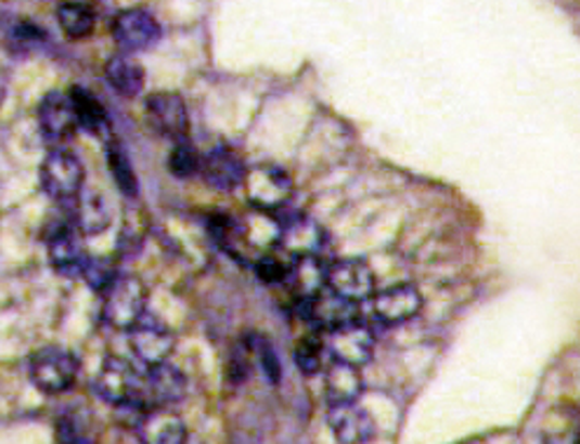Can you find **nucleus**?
I'll return each instance as SVG.
<instances>
[{
  "mask_svg": "<svg viewBox=\"0 0 580 444\" xmlns=\"http://www.w3.org/2000/svg\"><path fill=\"white\" fill-rule=\"evenodd\" d=\"M94 393L113 407H141L145 403L143 377L120 355L103 361L94 379Z\"/></svg>",
  "mask_w": 580,
  "mask_h": 444,
  "instance_id": "1",
  "label": "nucleus"
},
{
  "mask_svg": "<svg viewBox=\"0 0 580 444\" xmlns=\"http://www.w3.org/2000/svg\"><path fill=\"white\" fill-rule=\"evenodd\" d=\"M244 195L256 211L276 213L293 199V178L276 165L248 167L244 175Z\"/></svg>",
  "mask_w": 580,
  "mask_h": 444,
  "instance_id": "2",
  "label": "nucleus"
},
{
  "mask_svg": "<svg viewBox=\"0 0 580 444\" xmlns=\"http://www.w3.org/2000/svg\"><path fill=\"white\" fill-rule=\"evenodd\" d=\"M147 304V288L139 276H117L113 286L103 292V321L115 330H131Z\"/></svg>",
  "mask_w": 580,
  "mask_h": 444,
  "instance_id": "3",
  "label": "nucleus"
},
{
  "mask_svg": "<svg viewBox=\"0 0 580 444\" xmlns=\"http://www.w3.org/2000/svg\"><path fill=\"white\" fill-rule=\"evenodd\" d=\"M80 373V361L76 353H70L62 347H44L34 353L28 363V377L31 383L48 395H59L68 391L76 383Z\"/></svg>",
  "mask_w": 580,
  "mask_h": 444,
  "instance_id": "4",
  "label": "nucleus"
},
{
  "mask_svg": "<svg viewBox=\"0 0 580 444\" xmlns=\"http://www.w3.org/2000/svg\"><path fill=\"white\" fill-rule=\"evenodd\" d=\"M40 183L42 190L48 192V197L54 201L73 204L85 190V167L80 157L56 147L42 161Z\"/></svg>",
  "mask_w": 580,
  "mask_h": 444,
  "instance_id": "5",
  "label": "nucleus"
},
{
  "mask_svg": "<svg viewBox=\"0 0 580 444\" xmlns=\"http://www.w3.org/2000/svg\"><path fill=\"white\" fill-rule=\"evenodd\" d=\"M325 288L337 292L339 298L361 304L377 290L375 270L361 258H345L328 264L325 272Z\"/></svg>",
  "mask_w": 580,
  "mask_h": 444,
  "instance_id": "6",
  "label": "nucleus"
},
{
  "mask_svg": "<svg viewBox=\"0 0 580 444\" xmlns=\"http://www.w3.org/2000/svg\"><path fill=\"white\" fill-rule=\"evenodd\" d=\"M145 117L151 127L169 141L188 139L190 133V110L181 94L155 92L145 99Z\"/></svg>",
  "mask_w": 580,
  "mask_h": 444,
  "instance_id": "7",
  "label": "nucleus"
},
{
  "mask_svg": "<svg viewBox=\"0 0 580 444\" xmlns=\"http://www.w3.org/2000/svg\"><path fill=\"white\" fill-rule=\"evenodd\" d=\"M424 309V295L414 284L389 286L373 295V314L384 325H403L414 321Z\"/></svg>",
  "mask_w": 580,
  "mask_h": 444,
  "instance_id": "8",
  "label": "nucleus"
},
{
  "mask_svg": "<svg viewBox=\"0 0 580 444\" xmlns=\"http://www.w3.org/2000/svg\"><path fill=\"white\" fill-rule=\"evenodd\" d=\"M325 351L333 355V361L347 363L353 367H363L365 363L373 361L375 353V332L370 325L353 321L349 325L328 332V342H325Z\"/></svg>",
  "mask_w": 580,
  "mask_h": 444,
  "instance_id": "9",
  "label": "nucleus"
},
{
  "mask_svg": "<svg viewBox=\"0 0 580 444\" xmlns=\"http://www.w3.org/2000/svg\"><path fill=\"white\" fill-rule=\"evenodd\" d=\"M276 246L286 258L321 256L325 248V232L314 218L291 216L279 222Z\"/></svg>",
  "mask_w": 580,
  "mask_h": 444,
  "instance_id": "10",
  "label": "nucleus"
},
{
  "mask_svg": "<svg viewBox=\"0 0 580 444\" xmlns=\"http://www.w3.org/2000/svg\"><path fill=\"white\" fill-rule=\"evenodd\" d=\"M111 31L115 42L120 44V48L129 54L133 52H141L153 48V44L159 40L162 36V28L157 24V19L153 17L147 10L141 8H131V10H123L111 24Z\"/></svg>",
  "mask_w": 580,
  "mask_h": 444,
  "instance_id": "11",
  "label": "nucleus"
},
{
  "mask_svg": "<svg viewBox=\"0 0 580 444\" xmlns=\"http://www.w3.org/2000/svg\"><path fill=\"white\" fill-rule=\"evenodd\" d=\"M129 344L141 363L153 367L171 358V353L176 349V337L162 321L143 316L129 330Z\"/></svg>",
  "mask_w": 580,
  "mask_h": 444,
  "instance_id": "12",
  "label": "nucleus"
},
{
  "mask_svg": "<svg viewBox=\"0 0 580 444\" xmlns=\"http://www.w3.org/2000/svg\"><path fill=\"white\" fill-rule=\"evenodd\" d=\"M248 167L244 157L230 145H216L202 157L199 173L214 190L234 192L244 183Z\"/></svg>",
  "mask_w": 580,
  "mask_h": 444,
  "instance_id": "13",
  "label": "nucleus"
},
{
  "mask_svg": "<svg viewBox=\"0 0 580 444\" xmlns=\"http://www.w3.org/2000/svg\"><path fill=\"white\" fill-rule=\"evenodd\" d=\"M302 311H305V318L314 325L317 330L323 332H333L341 325H349L353 321H359V304L349 302L345 298H339L337 292L333 290H321L314 298L300 302Z\"/></svg>",
  "mask_w": 580,
  "mask_h": 444,
  "instance_id": "14",
  "label": "nucleus"
},
{
  "mask_svg": "<svg viewBox=\"0 0 580 444\" xmlns=\"http://www.w3.org/2000/svg\"><path fill=\"white\" fill-rule=\"evenodd\" d=\"M137 435L141 444H185L190 438L183 417L171 407L145 409L137 423Z\"/></svg>",
  "mask_w": 580,
  "mask_h": 444,
  "instance_id": "15",
  "label": "nucleus"
},
{
  "mask_svg": "<svg viewBox=\"0 0 580 444\" xmlns=\"http://www.w3.org/2000/svg\"><path fill=\"white\" fill-rule=\"evenodd\" d=\"M188 393V379L176 365L159 363L147 367V375L143 377V397L145 403H153V407H171L181 403Z\"/></svg>",
  "mask_w": 580,
  "mask_h": 444,
  "instance_id": "16",
  "label": "nucleus"
},
{
  "mask_svg": "<svg viewBox=\"0 0 580 444\" xmlns=\"http://www.w3.org/2000/svg\"><path fill=\"white\" fill-rule=\"evenodd\" d=\"M38 125L42 136L50 143H64L66 139H70L73 131L78 129L70 96L62 92L44 94L38 106Z\"/></svg>",
  "mask_w": 580,
  "mask_h": 444,
  "instance_id": "17",
  "label": "nucleus"
},
{
  "mask_svg": "<svg viewBox=\"0 0 580 444\" xmlns=\"http://www.w3.org/2000/svg\"><path fill=\"white\" fill-rule=\"evenodd\" d=\"M328 423L339 444H368L377 438L375 419L356 403L331 407Z\"/></svg>",
  "mask_w": 580,
  "mask_h": 444,
  "instance_id": "18",
  "label": "nucleus"
},
{
  "mask_svg": "<svg viewBox=\"0 0 580 444\" xmlns=\"http://www.w3.org/2000/svg\"><path fill=\"white\" fill-rule=\"evenodd\" d=\"M48 256L54 270L64 276H82L87 264V250L80 241V232L76 227H59L48 241Z\"/></svg>",
  "mask_w": 580,
  "mask_h": 444,
  "instance_id": "19",
  "label": "nucleus"
},
{
  "mask_svg": "<svg viewBox=\"0 0 580 444\" xmlns=\"http://www.w3.org/2000/svg\"><path fill=\"white\" fill-rule=\"evenodd\" d=\"M363 389L365 381L361 375V367H353L339 361H333L325 367V400H328V407L359 403Z\"/></svg>",
  "mask_w": 580,
  "mask_h": 444,
  "instance_id": "20",
  "label": "nucleus"
},
{
  "mask_svg": "<svg viewBox=\"0 0 580 444\" xmlns=\"http://www.w3.org/2000/svg\"><path fill=\"white\" fill-rule=\"evenodd\" d=\"M325 272H328V264L323 262L321 256L293 258L288 266L286 284L291 286L295 300L307 302L321 290H325Z\"/></svg>",
  "mask_w": 580,
  "mask_h": 444,
  "instance_id": "21",
  "label": "nucleus"
},
{
  "mask_svg": "<svg viewBox=\"0 0 580 444\" xmlns=\"http://www.w3.org/2000/svg\"><path fill=\"white\" fill-rule=\"evenodd\" d=\"M68 96L73 101V110H76L78 127L85 129L87 133H92L94 139L111 141L113 122L108 117V110L103 108V103L92 92H87L85 87H73Z\"/></svg>",
  "mask_w": 580,
  "mask_h": 444,
  "instance_id": "22",
  "label": "nucleus"
},
{
  "mask_svg": "<svg viewBox=\"0 0 580 444\" xmlns=\"http://www.w3.org/2000/svg\"><path fill=\"white\" fill-rule=\"evenodd\" d=\"M106 82L125 99H133L143 92L145 70L131 54H117L106 62Z\"/></svg>",
  "mask_w": 580,
  "mask_h": 444,
  "instance_id": "23",
  "label": "nucleus"
},
{
  "mask_svg": "<svg viewBox=\"0 0 580 444\" xmlns=\"http://www.w3.org/2000/svg\"><path fill=\"white\" fill-rule=\"evenodd\" d=\"M73 222L80 234H101L111 225L108 204L96 192H80V197L73 201Z\"/></svg>",
  "mask_w": 580,
  "mask_h": 444,
  "instance_id": "24",
  "label": "nucleus"
},
{
  "mask_svg": "<svg viewBox=\"0 0 580 444\" xmlns=\"http://www.w3.org/2000/svg\"><path fill=\"white\" fill-rule=\"evenodd\" d=\"M108 169H111L113 181L117 183V187H120L123 195L129 199H137L139 197L137 171H133L131 159L123 151V145L115 143V141L108 143Z\"/></svg>",
  "mask_w": 580,
  "mask_h": 444,
  "instance_id": "25",
  "label": "nucleus"
},
{
  "mask_svg": "<svg viewBox=\"0 0 580 444\" xmlns=\"http://www.w3.org/2000/svg\"><path fill=\"white\" fill-rule=\"evenodd\" d=\"M56 22L62 26V31L73 40L87 38L96 26V17L89 5H59Z\"/></svg>",
  "mask_w": 580,
  "mask_h": 444,
  "instance_id": "26",
  "label": "nucleus"
},
{
  "mask_svg": "<svg viewBox=\"0 0 580 444\" xmlns=\"http://www.w3.org/2000/svg\"><path fill=\"white\" fill-rule=\"evenodd\" d=\"M293 355L297 369H300L305 377H317L325 367V342L317 332H311L295 344Z\"/></svg>",
  "mask_w": 580,
  "mask_h": 444,
  "instance_id": "27",
  "label": "nucleus"
},
{
  "mask_svg": "<svg viewBox=\"0 0 580 444\" xmlns=\"http://www.w3.org/2000/svg\"><path fill=\"white\" fill-rule=\"evenodd\" d=\"M248 347H250V353H253V363H258L265 379L270 383H279L281 381V361L279 355L272 347V342L267 337H260V335H253L246 339Z\"/></svg>",
  "mask_w": 580,
  "mask_h": 444,
  "instance_id": "28",
  "label": "nucleus"
},
{
  "mask_svg": "<svg viewBox=\"0 0 580 444\" xmlns=\"http://www.w3.org/2000/svg\"><path fill=\"white\" fill-rule=\"evenodd\" d=\"M199 165H202V157L190 139L173 141L171 155H169V171L176 178H192L195 173H199Z\"/></svg>",
  "mask_w": 580,
  "mask_h": 444,
  "instance_id": "29",
  "label": "nucleus"
},
{
  "mask_svg": "<svg viewBox=\"0 0 580 444\" xmlns=\"http://www.w3.org/2000/svg\"><path fill=\"white\" fill-rule=\"evenodd\" d=\"M82 278L87 280V286L92 288L94 292H106L113 280L117 278V272H115V262L111 258H87V264L82 270Z\"/></svg>",
  "mask_w": 580,
  "mask_h": 444,
  "instance_id": "30",
  "label": "nucleus"
},
{
  "mask_svg": "<svg viewBox=\"0 0 580 444\" xmlns=\"http://www.w3.org/2000/svg\"><path fill=\"white\" fill-rule=\"evenodd\" d=\"M253 369V353L246 339H242L240 344H234L228 358V377L232 383H244L250 377Z\"/></svg>",
  "mask_w": 580,
  "mask_h": 444,
  "instance_id": "31",
  "label": "nucleus"
},
{
  "mask_svg": "<svg viewBox=\"0 0 580 444\" xmlns=\"http://www.w3.org/2000/svg\"><path fill=\"white\" fill-rule=\"evenodd\" d=\"M288 266H291V262L281 260L279 256L265 253L256 262V272H258L260 280H265V284H286Z\"/></svg>",
  "mask_w": 580,
  "mask_h": 444,
  "instance_id": "32",
  "label": "nucleus"
},
{
  "mask_svg": "<svg viewBox=\"0 0 580 444\" xmlns=\"http://www.w3.org/2000/svg\"><path fill=\"white\" fill-rule=\"evenodd\" d=\"M545 444H578L576 426H569L567 431H562V433H547Z\"/></svg>",
  "mask_w": 580,
  "mask_h": 444,
  "instance_id": "33",
  "label": "nucleus"
},
{
  "mask_svg": "<svg viewBox=\"0 0 580 444\" xmlns=\"http://www.w3.org/2000/svg\"><path fill=\"white\" fill-rule=\"evenodd\" d=\"M59 5H89L92 8V3H96V0H56Z\"/></svg>",
  "mask_w": 580,
  "mask_h": 444,
  "instance_id": "34",
  "label": "nucleus"
},
{
  "mask_svg": "<svg viewBox=\"0 0 580 444\" xmlns=\"http://www.w3.org/2000/svg\"><path fill=\"white\" fill-rule=\"evenodd\" d=\"M5 92H8V84L3 78H0V106H3V101H5Z\"/></svg>",
  "mask_w": 580,
  "mask_h": 444,
  "instance_id": "35",
  "label": "nucleus"
},
{
  "mask_svg": "<svg viewBox=\"0 0 580 444\" xmlns=\"http://www.w3.org/2000/svg\"><path fill=\"white\" fill-rule=\"evenodd\" d=\"M66 444H92V442L85 440V438H80V440H73V442H66Z\"/></svg>",
  "mask_w": 580,
  "mask_h": 444,
  "instance_id": "36",
  "label": "nucleus"
},
{
  "mask_svg": "<svg viewBox=\"0 0 580 444\" xmlns=\"http://www.w3.org/2000/svg\"><path fill=\"white\" fill-rule=\"evenodd\" d=\"M185 444H204L202 440H197V438H188V442Z\"/></svg>",
  "mask_w": 580,
  "mask_h": 444,
  "instance_id": "37",
  "label": "nucleus"
}]
</instances>
